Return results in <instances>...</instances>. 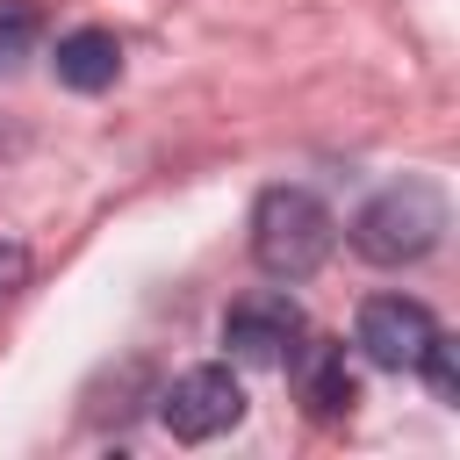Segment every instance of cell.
<instances>
[{
    "instance_id": "7",
    "label": "cell",
    "mask_w": 460,
    "mask_h": 460,
    "mask_svg": "<svg viewBox=\"0 0 460 460\" xmlns=\"http://www.w3.org/2000/svg\"><path fill=\"white\" fill-rule=\"evenodd\" d=\"M50 72H58V86H72V93H101V86H115V72H122V43H115L108 29H72V36H58Z\"/></svg>"
},
{
    "instance_id": "5",
    "label": "cell",
    "mask_w": 460,
    "mask_h": 460,
    "mask_svg": "<svg viewBox=\"0 0 460 460\" xmlns=\"http://www.w3.org/2000/svg\"><path fill=\"white\" fill-rule=\"evenodd\" d=\"M431 338H438V323H431V309L410 302V295H374V302L359 309V331H352V345H359L374 367H388V374H410Z\"/></svg>"
},
{
    "instance_id": "8",
    "label": "cell",
    "mask_w": 460,
    "mask_h": 460,
    "mask_svg": "<svg viewBox=\"0 0 460 460\" xmlns=\"http://www.w3.org/2000/svg\"><path fill=\"white\" fill-rule=\"evenodd\" d=\"M43 36V14H36V0H0V65H14L29 43Z\"/></svg>"
},
{
    "instance_id": "9",
    "label": "cell",
    "mask_w": 460,
    "mask_h": 460,
    "mask_svg": "<svg viewBox=\"0 0 460 460\" xmlns=\"http://www.w3.org/2000/svg\"><path fill=\"white\" fill-rule=\"evenodd\" d=\"M417 367H424V381H431V395H438V402H460V367H453V338H446V331L424 345V359H417Z\"/></svg>"
},
{
    "instance_id": "10",
    "label": "cell",
    "mask_w": 460,
    "mask_h": 460,
    "mask_svg": "<svg viewBox=\"0 0 460 460\" xmlns=\"http://www.w3.org/2000/svg\"><path fill=\"white\" fill-rule=\"evenodd\" d=\"M22 280H29V252H22L14 237H0V295H14Z\"/></svg>"
},
{
    "instance_id": "4",
    "label": "cell",
    "mask_w": 460,
    "mask_h": 460,
    "mask_svg": "<svg viewBox=\"0 0 460 460\" xmlns=\"http://www.w3.org/2000/svg\"><path fill=\"white\" fill-rule=\"evenodd\" d=\"M295 338H302V309H295L280 288H252V295H237L230 316H223V345H230V359H244V367H280V359L295 352Z\"/></svg>"
},
{
    "instance_id": "6",
    "label": "cell",
    "mask_w": 460,
    "mask_h": 460,
    "mask_svg": "<svg viewBox=\"0 0 460 460\" xmlns=\"http://www.w3.org/2000/svg\"><path fill=\"white\" fill-rule=\"evenodd\" d=\"M288 367H295V388H302L309 417H345V410L359 402V381H352V367H345V345H331V338H295Z\"/></svg>"
},
{
    "instance_id": "3",
    "label": "cell",
    "mask_w": 460,
    "mask_h": 460,
    "mask_svg": "<svg viewBox=\"0 0 460 460\" xmlns=\"http://www.w3.org/2000/svg\"><path fill=\"white\" fill-rule=\"evenodd\" d=\"M158 402H165V410H158L165 431L187 438V446H201V438H216V431H230V424L244 417V381H237L230 367H187Z\"/></svg>"
},
{
    "instance_id": "1",
    "label": "cell",
    "mask_w": 460,
    "mask_h": 460,
    "mask_svg": "<svg viewBox=\"0 0 460 460\" xmlns=\"http://www.w3.org/2000/svg\"><path fill=\"white\" fill-rule=\"evenodd\" d=\"M331 237H338V223L309 187H266L252 201V259L273 280H309L331 259Z\"/></svg>"
},
{
    "instance_id": "2",
    "label": "cell",
    "mask_w": 460,
    "mask_h": 460,
    "mask_svg": "<svg viewBox=\"0 0 460 460\" xmlns=\"http://www.w3.org/2000/svg\"><path fill=\"white\" fill-rule=\"evenodd\" d=\"M446 237V194L431 180H395L352 216V252L374 266H410Z\"/></svg>"
}]
</instances>
